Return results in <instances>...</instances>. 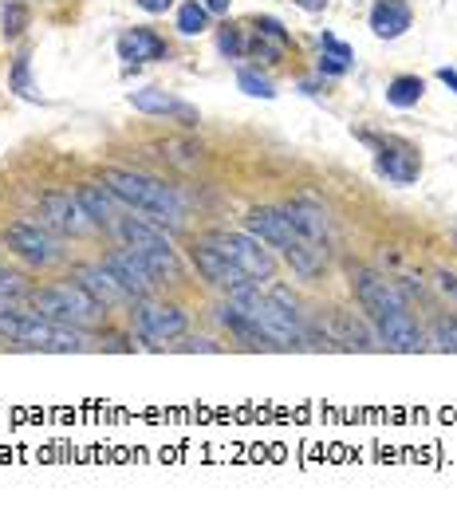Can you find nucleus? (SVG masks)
Listing matches in <instances>:
<instances>
[{
	"label": "nucleus",
	"mask_w": 457,
	"mask_h": 512,
	"mask_svg": "<svg viewBox=\"0 0 457 512\" xmlns=\"http://www.w3.org/2000/svg\"><path fill=\"white\" fill-rule=\"evenodd\" d=\"M284 213H288V221H292V229H296L300 237H308V241H316V245H327V241H331V221H327V209L320 201L296 197V201L284 205Z\"/></svg>",
	"instance_id": "obj_14"
},
{
	"label": "nucleus",
	"mask_w": 457,
	"mask_h": 512,
	"mask_svg": "<svg viewBox=\"0 0 457 512\" xmlns=\"http://www.w3.org/2000/svg\"><path fill=\"white\" fill-rule=\"evenodd\" d=\"M355 296H359L363 312L371 316V323L379 327L387 347H394V351H422L426 347V331L410 316L406 300L398 296L391 280H383L375 272H359L355 276Z\"/></svg>",
	"instance_id": "obj_1"
},
{
	"label": "nucleus",
	"mask_w": 457,
	"mask_h": 512,
	"mask_svg": "<svg viewBox=\"0 0 457 512\" xmlns=\"http://www.w3.org/2000/svg\"><path fill=\"white\" fill-rule=\"evenodd\" d=\"M426 95V83L418 79V75H398V79H391V87H387V103L391 107H418V99Z\"/></svg>",
	"instance_id": "obj_24"
},
{
	"label": "nucleus",
	"mask_w": 457,
	"mask_h": 512,
	"mask_svg": "<svg viewBox=\"0 0 457 512\" xmlns=\"http://www.w3.org/2000/svg\"><path fill=\"white\" fill-rule=\"evenodd\" d=\"M331 339H335V343H343V347H363V351L371 347V335L351 320L347 312H331Z\"/></svg>",
	"instance_id": "obj_25"
},
{
	"label": "nucleus",
	"mask_w": 457,
	"mask_h": 512,
	"mask_svg": "<svg viewBox=\"0 0 457 512\" xmlns=\"http://www.w3.org/2000/svg\"><path fill=\"white\" fill-rule=\"evenodd\" d=\"M245 225H249V233H253V237H261L264 245H272V249H288V245H292V237H296V229H292L288 213H284V209H272V205H257V209H249Z\"/></svg>",
	"instance_id": "obj_15"
},
{
	"label": "nucleus",
	"mask_w": 457,
	"mask_h": 512,
	"mask_svg": "<svg viewBox=\"0 0 457 512\" xmlns=\"http://www.w3.org/2000/svg\"><path fill=\"white\" fill-rule=\"evenodd\" d=\"M205 245H213L221 256H229V260H233L249 280H257V284L276 276V260H272L268 249H261L264 241L253 237V233H225V229H221V233H209Z\"/></svg>",
	"instance_id": "obj_6"
},
{
	"label": "nucleus",
	"mask_w": 457,
	"mask_h": 512,
	"mask_svg": "<svg viewBox=\"0 0 457 512\" xmlns=\"http://www.w3.org/2000/svg\"><path fill=\"white\" fill-rule=\"evenodd\" d=\"M79 201H83V209L91 213L95 225H115L119 221V213H115V201L119 197L107 190V186H91V182L79 186Z\"/></svg>",
	"instance_id": "obj_22"
},
{
	"label": "nucleus",
	"mask_w": 457,
	"mask_h": 512,
	"mask_svg": "<svg viewBox=\"0 0 457 512\" xmlns=\"http://www.w3.org/2000/svg\"><path fill=\"white\" fill-rule=\"evenodd\" d=\"M363 138L375 146V166H379V174H387L398 186L418 182L422 158H418V150H414L410 142H402V138H375V134H363Z\"/></svg>",
	"instance_id": "obj_9"
},
{
	"label": "nucleus",
	"mask_w": 457,
	"mask_h": 512,
	"mask_svg": "<svg viewBox=\"0 0 457 512\" xmlns=\"http://www.w3.org/2000/svg\"><path fill=\"white\" fill-rule=\"evenodd\" d=\"M115 229L127 241V249H134V253L146 260V268L154 272L158 284H182L186 280L182 256L170 245V237L162 233L158 221H150V217H119Z\"/></svg>",
	"instance_id": "obj_4"
},
{
	"label": "nucleus",
	"mask_w": 457,
	"mask_h": 512,
	"mask_svg": "<svg viewBox=\"0 0 457 512\" xmlns=\"http://www.w3.org/2000/svg\"><path fill=\"white\" fill-rule=\"evenodd\" d=\"M134 4H138L142 12H154V16H158V12H166L174 0H134Z\"/></svg>",
	"instance_id": "obj_34"
},
{
	"label": "nucleus",
	"mask_w": 457,
	"mask_h": 512,
	"mask_svg": "<svg viewBox=\"0 0 457 512\" xmlns=\"http://www.w3.org/2000/svg\"><path fill=\"white\" fill-rule=\"evenodd\" d=\"M410 4L406 0H375L371 8V32L379 40H398L406 28H410Z\"/></svg>",
	"instance_id": "obj_20"
},
{
	"label": "nucleus",
	"mask_w": 457,
	"mask_h": 512,
	"mask_svg": "<svg viewBox=\"0 0 457 512\" xmlns=\"http://www.w3.org/2000/svg\"><path fill=\"white\" fill-rule=\"evenodd\" d=\"M8 339L24 343V347H36V351H83V335L71 323L44 320L36 312H20Z\"/></svg>",
	"instance_id": "obj_7"
},
{
	"label": "nucleus",
	"mask_w": 457,
	"mask_h": 512,
	"mask_svg": "<svg viewBox=\"0 0 457 512\" xmlns=\"http://www.w3.org/2000/svg\"><path fill=\"white\" fill-rule=\"evenodd\" d=\"M28 28V8L24 4H8L4 8V36H20Z\"/></svg>",
	"instance_id": "obj_31"
},
{
	"label": "nucleus",
	"mask_w": 457,
	"mask_h": 512,
	"mask_svg": "<svg viewBox=\"0 0 457 512\" xmlns=\"http://www.w3.org/2000/svg\"><path fill=\"white\" fill-rule=\"evenodd\" d=\"M40 221H44L48 229L64 233V237H83V233L95 229V221H91V213L83 209L79 193H67V190H48L40 197Z\"/></svg>",
	"instance_id": "obj_8"
},
{
	"label": "nucleus",
	"mask_w": 457,
	"mask_h": 512,
	"mask_svg": "<svg viewBox=\"0 0 457 512\" xmlns=\"http://www.w3.org/2000/svg\"><path fill=\"white\" fill-rule=\"evenodd\" d=\"M138 331L146 343H170L186 331V312L174 304H146L138 308Z\"/></svg>",
	"instance_id": "obj_13"
},
{
	"label": "nucleus",
	"mask_w": 457,
	"mask_h": 512,
	"mask_svg": "<svg viewBox=\"0 0 457 512\" xmlns=\"http://www.w3.org/2000/svg\"><path fill=\"white\" fill-rule=\"evenodd\" d=\"M103 186L115 193L123 205L146 213V217L158 221V225H182V217H186V201L178 197L174 186H166V182H158V178H146V174H138V170H119V166H111V170H103Z\"/></svg>",
	"instance_id": "obj_3"
},
{
	"label": "nucleus",
	"mask_w": 457,
	"mask_h": 512,
	"mask_svg": "<svg viewBox=\"0 0 457 512\" xmlns=\"http://www.w3.org/2000/svg\"><path fill=\"white\" fill-rule=\"evenodd\" d=\"M217 48H221L225 56H245V52H249V44H245V36H241L237 28H229V24L221 28V36H217Z\"/></svg>",
	"instance_id": "obj_30"
},
{
	"label": "nucleus",
	"mask_w": 457,
	"mask_h": 512,
	"mask_svg": "<svg viewBox=\"0 0 457 512\" xmlns=\"http://www.w3.org/2000/svg\"><path fill=\"white\" fill-rule=\"evenodd\" d=\"M288 48H292V36H288V28H284L280 20L261 16V20L253 24V44H249L253 56H261V60H284Z\"/></svg>",
	"instance_id": "obj_18"
},
{
	"label": "nucleus",
	"mask_w": 457,
	"mask_h": 512,
	"mask_svg": "<svg viewBox=\"0 0 457 512\" xmlns=\"http://www.w3.org/2000/svg\"><path fill=\"white\" fill-rule=\"evenodd\" d=\"M20 296H24L20 276H12V272H4V268H0V300H20Z\"/></svg>",
	"instance_id": "obj_32"
},
{
	"label": "nucleus",
	"mask_w": 457,
	"mask_h": 512,
	"mask_svg": "<svg viewBox=\"0 0 457 512\" xmlns=\"http://www.w3.org/2000/svg\"><path fill=\"white\" fill-rule=\"evenodd\" d=\"M229 304L261 331L272 347H304L308 343V327L300 320V312L288 304L284 292L276 296H261V288H245V292H233Z\"/></svg>",
	"instance_id": "obj_2"
},
{
	"label": "nucleus",
	"mask_w": 457,
	"mask_h": 512,
	"mask_svg": "<svg viewBox=\"0 0 457 512\" xmlns=\"http://www.w3.org/2000/svg\"><path fill=\"white\" fill-rule=\"evenodd\" d=\"M209 28V8L201 4V0H186L182 8H178V32L182 36H197V32H205Z\"/></svg>",
	"instance_id": "obj_26"
},
{
	"label": "nucleus",
	"mask_w": 457,
	"mask_h": 512,
	"mask_svg": "<svg viewBox=\"0 0 457 512\" xmlns=\"http://www.w3.org/2000/svg\"><path fill=\"white\" fill-rule=\"evenodd\" d=\"M8 87L20 95V99H36V87H32V56L20 52L12 60V75H8Z\"/></svg>",
	"instance_id": "obj_27"
},
{
	"label": "nucleus",
	"mask_w": 457,
	"mask_h": 512,
	"mask_svg": "<svg viewBox=\"0 0 457 512\" xmlns=\"http://www.w3.org/2000/svg\"><path fill=\"white\" fill-rule=\"evenodd\" d=\"M119 56L127 64H150V60H162L166 56V40L154 32V28H131L123 40H119Z\"/></svg>",
	"instance_id": "obj_19"
},
{
	"label": "nucleus",
	"mask_w": 457,
	"mask_h": 512,
	"mask_svg": "<svg viewBox=\"0 0 457 512\" xmlns=\"http://www.w3.org/2000/svg\"><path fill=\"white\" fill-rule=\"evenodd\" d=\"M4 241H8L12 253L24 256V260L36 264V268H48V264L60 260V241H56L48 229L32 225V221H16V225H8V229H4Z\"/></svg>",
	"instance_id": "obj_10"
},
{
	"label": "nucleus",
	"mask_w": 457,
	"mask_h": 512,
	"mask_svg": "<svg viewBox=\"0 0 457 512\" xmlns=\"http://www.w3.org/2000/svg\"><path fill=\"white\" fill-rule=\"evenodd\" d=\"M454 241H457V225H454Z\"/></svg>",
	"instance_id": "obj_38"
},
{
	"label": "nucleus",
	"mask_w": 457,
	"mask_h": 512,
	"mask_svg": "<svg viewBox=\"0 0 457 512\" xmlns=\"http://www.w3.org/2000/svg\"><path fill=\"white\" fill-rule=\"evenodd\" d=\"M103 264H107V272L127 288V296H131V300H146V296L158 288V280H154V272L146 268V260L134 253V249H127V245H123V249H115Z\"/></svg>",
	"instance_id": "obj_11"
},
{
	"label": "nucleus",
	"mask_w": 457,
	"mask_h": 512,
	"mask_svg": "<svg viewBox=\"0 0 457 512\" xmlns=\"http://www.w3.org/2000/svg\"><path fill=\"white\" fill-rule=\"evenodd\" d=\"M237 87H241L245 95H253V99H276L272 79H264L261 71H253V67H241V71H237Z\"/></svg>",
	"instance_id": "obj_28"
},
{
	"label": "nucleus",
	"mask_w": 457,
	"mask_h": 512,
	"mask_svg": "<svg viewBox=\"0 0 457 512\" xmlns=\"http://www.w3.org/2000/svg\"><path fill=\"white\" fill-rule=\"evenodd\" d=\"M32 312L44 316V320L71 323V327H83V323H95L107 308L75 280V284H52V288H40L32 292Z\"/></svg>",
	"instance_id": "obj_5"
},
{
	"label": "nucleus",
	"mask_w": 457,
	"mask_h": 512,
	"mask_svg": "<svg viewBox=\"0 0 457 512\" xmlns=\"http://www.w3.org/2000/svg\"><path fill=\"white\" fill-rule=\"evenodd\" d=\"M201 4H205V8H209V12H217V16H225V12H229V4H233V0H201Z\"/></svg>",
	"instance_id": "obj_35"
},
{
	"label": "nucleus",
	"mask_w": 457,
	"mask_h": 512,
	"mask_svg": "<svg viewBox=\"0 0 457 512\" xmlns=\"http://www.w3.org/2000/svg\"><path fill=\"white\" fill-rule=\"evenodd\" d=\"M438 79H442L446 87H454V95H457V71L454 67H442V71H438Z\"/></svg>",
	"instance_id": "obj_36"
},
{
	"label": "nucleus",
	"mask_w": 457,
	"mask_h": 512,
	"mask_svg": "<svg viewBox=\"0 0 457 512\" xmlns=\"http://www.w3.org/2000/svg\"><path fill=\"white\" fill-rule=\"evenodd\" d=\"M438 288H442V292L457 304V276L454 272H438Z\"/></svg>",
	"instance_id": "obj_33"
},
{
	"label": "nucleus",
	"mask_w": 457,
	"mask_h": 512,
	"mask_svg": "<svg viewBox=\"0 0 457 512\" xmlns=\"http://www.w3.org/2000/svg\"><path fill=\"white\" fill-rule=\"evenodd\" d=\"M131 107L134 111H142V115H170V119H182L186 127H194L197 123V111L190 103H182L178 95H170V91H162V87H142V91H131Z\"/></svg>",
	"instance_id": "obj_16"
},
{
	"label": "nucleus",
	"mask_w": 457,
	"mask_h": 512,
	"mask_svg": "<svg viewBox=\"0 0 457 512\" xmlns=\"http://www.w3.org/2000/svg\"><path fill=\"white\" fill-rule=\"evenodd\" d=\"M79 284L103 304V308H119V304H131V296H127V288L107 272V264H83L79 272Z\"/></svg>",
	"instance_id": "obj_17"
},
{
	"label": "nucleus",
	"mask_w": 457,
	"mask_h": 512,
	"mask_svg": "<svg viewBox=\"0 0 457 512\" xmlns=\"http://www.w3.org/2000/svg\"><path fill=\"white\" fill-rule=\"evenodd\" d=\"M194 264H197V272H201L213 288H221V292H229V296H233V292H245V288H253V284H257V280H249V276H245L229 256L217 253L213 245H197Z\"/></svg>",
	"instance_id": "obj_12"
},
{
	"label": "nucleus",
	"mask_w": 457,
	"mask_h": 512,
	"mask_svg": "<svg viewBox=\"0 0 457 512\" xmlns=\"http://www.w3.org/2000/svg\"><path fill=\"white\" fill-rule=\"evenodd\" d=\"M434 347L438 351H457V316H442V320L434 323Z\"/></svg>",
	"instance_id": "obj_29"
},
{
	"label": "nucleus",
	"mask_w": 457,
	"mask_h": 512,
	"mask_svg": "<svg viewBox=\"0 0 457 512\" xmlns=\"http://www.w3.org/2000/svg\"><path fill=\"white\" fill-rule=\"evenodd\" d=\"M288 256V264H292V272L296 276H304V280H312V276H320L327 268V245H316V241H308V237H292V245L284 249Z\"/></svg>",
	"instance_id": "obj_21"
},
{
	"label": "nucleus",
	"mask_w": 457,
	"mask_h": 512,
	"mask_svg": "<svg viewBox=\"0 0 457 512\" xmlns=\"http://www.w3.org/2000/svg\"><path fill=\"white\" fill-rule=\"evenodd\" d=\"M320 71L324 75H343V71H351V64H355V52L343 44V40H335L331 32H324L320 36Z\"/></svg>",
	"instance_id": "obj_23"
},
{
	"label": "nucleus",
	"mask_w": 457,
	"mask_h": 512,
	"mask_svg": "<svg viewBox=\"0 0 457 512\" xmlns=\"http://www.w3.org/2000/svg\"><path fill=\"white\" fill-rule=\"evenodd\" d=\"M296 4H300L304 12H324L327 8V0H296Z\"/></svg>",
	"instance_id": "obj_37"
}]
</instances>
